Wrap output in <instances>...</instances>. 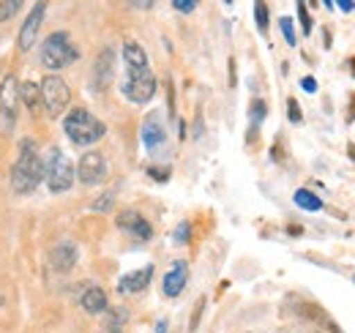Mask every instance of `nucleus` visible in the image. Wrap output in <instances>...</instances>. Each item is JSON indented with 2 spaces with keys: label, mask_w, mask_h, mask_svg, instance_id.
<instances>
[{
  "label": "nucleus",
  "mask_w": 355,
  "mask_h": 333,
  "mask_svg": "<svg viewBox=\"0 0 355 333\" xmlns=\"http://www.w3.org/2000/svg\"><path fill=\"white\" fill-rule=\"evenodd\" d=\"M173 8L180 11V14H191V11L197 8V3H194V0H173Z\"/></svg>",
  "instance_id": "31"
},
{
  "label": "nucleus",
  "mask_w": 355,
  "mask_h": 333,
  "mask_svg": "<svg viewBox=\"0 0 355 333\" xmlns=\"http://www.w3.org/2000/svg\"><path fill=\"white\" fill-rule=\"evenodd\" d=\"M139 137H142V145H145L150 153L159 151L162 145H167V131H164V126L159 123V115H148V118L142 121Z\"/></svg>",
  "instance_id": "13"
},
{
  "label": "nucleus",
  "mask_w": 355,
  "mask_h": 333,
  "mask_svg": "<svg viewBox=\"0 0 355 333\" xmlns=\"http://www.w3.org/2000/svg\"><path fill=\"white\" fill-rule=\"evenodd\" d=\"M77 259H80V251H77V246L71 241H63V244H58L55 249L49 251V265L58 273H69L77 265Z\"/></svg>",
  "instance_id": "14"
},
{
  "label": "nucleus",
  "mask_w": 355,
  "mask_h": 333,
  "mask_svg": "<svg viewBox=\"0 0 355 333\" xmlns=\"http://www.w3.org/2000/svg\"><path fill=\"white\" fill-rule=\"evenodd\" d=\"M39 87H42V104H44L46 115L60 118L71 104V87L60 74H46Z\"/></svg>",
  "instance_id": "6"
},
{
  "label": "nucleus",
  "mask_w": 355,
  "mask_h": 333,
  "mask_svg": "<svg viewBox=\"0 0 355 333\" xmlns=\"http://www.w3.org/2000/svg\"><path fill=\"white\" fill-rule=\"evenodd\" d=\"M63 131H66V137H69L74 145H93V142H98V139L107 134V126L101 123L90 110L77 107V110H71V112L66 115Z\"/></svg>",
  "instance_id": "2"
},
{
  "label": "nucleus",
  "mask_w": 355,
  "mask_h": 333,
  "mask_svg": "<svg viewBox=\"0 0 355 333\" xmlns=\"http://www.w3.org/2000/svg\"><path fill=\"white\" fill-rule=\"evenodd\" d=\"M268 115V104L263 99H252V104H249V123H252V131H257L260 123L266 121Z\"/></svg>",
  "instance_id": "20"
},
{
  "label": "nucleus",
  "mask_w": 355,
  "mask_h": 333,
  "mask_svg": "<svg viewBox=\"0 0 355 333\" xmlns=\"http://www.w3.org/2000/svg\"><path fill=\"white\" fill-rule=\"evenodd\" d=\"M293 200H295V205L301 210H309V213H317V210H322V200L309 191V189H298L295 194H293Z\"/></svg>",
  "instance_id": "19"
},
{
  "label": "nucleus",
  "mask_w": 355,
  "mask_h": 333,
  "mask_svg": "<svg viewBox=\"0 0 355 333\" xmlns=\"http://www.w3.org/2000/svg\"><path fill=\"white\" fill-rule=\"evenodd\" d=\"M44 11H46V3H36L33 11L28 14V19L22 22L19 36H17L19 52H31V49H33V42H36V36H39V28H42V22H44Z\"/></svg>",
  "instance_id": "10"
},
{
  "label": "nucleus",
  "mask_w": 355,
  "mask_h": 333,
  "mask_svg": "<svg viewBox=\"0 0 355 333\" xmlns=\"http://www.w3.org/2000/svg\"><path fill=\"white\" fill-rule=\"evenodd\" d=\"M156 74L148 69H126V77L121 80V93L132 101V104H148L156 96Z\"/></svg>",
  "instance_id": "5"
},
{
  "label": "nucleus",
  "mask_w": 355,
  "mask_h": 333,
  "mask_svg": "<svg viewBox=\"0 0 355 333\" xmlns=\"http://www.w3.org/2000/svg\"><path fill=\"white\" fill-rule=\"evenodd\" d=\"M202 311H205V298H200V303H197V309H194V314H191L189 331H197V325H200V320H202Z\"/></svg>",
  "instance_id": "30"
},
{
  "label": "nucleus",
  "mask_w": 355,
  "mask_h": 333,
  "mask_svg": "<svg viewBox=\"0 0 355 333\" xmlns=\"http://www.w3.org/2000/svg\"><path fill=\"white\" fill-rule=\"evenodd\" d=\"M101 333H123V331H110V328H107V331H101Z\"/></svg>",
  "instance_id": "36"
},
{
  "label": "nucleus",
  "mask_w": 355,
  "mask_h": 333,
  "mask_svg": "<svg viewBox=\"0 0 355 333\" xmlns=\"http://www.w3.org/2000/svg\"><path fill=\"white\" fill-rule=\"evenodd\" d=\"M287 118H290V123H301V121H304L301 107H298V101H295V99H287Z\"/></svg>",
  "instance_id": "28"
},
{
  "label": "nucleus",
  "mask_w": 355,
  "mask_h": 333,
  "mask_svg": "<svg viewBox=\"0 0 355 333\" xmlns=\"http://www.w3.org/2000/svg\"><path fill=\"white\" fill-rule=\"evenodd\" d=\"M115 80V52L112 49H104L96 63H93V87L96 90H107Z\"/></svg>",
  "instance_id": "11"
},
{
  "label": "nucleus",
  "mask_w": 355,
  "mask_h": 333,
  "mask_svg": "<svg viewBox=\"0 0 355 333\" xmlns=\"http://www.w3.org/2000/svg\"><path fill=\"white\" fill-rule=\"evenodd\" d=\"M80 306L88 311V314H104L110 309V298L101 287H88L80 298Z\"/></svg>",
  "instance_id": "16"
},
{
  "label": "nucleus",
  "mask_w": 355,
  "mask_h": 333,
  "mask_svg": "<svg viewBox=\"0 0 355 333\" xmlns=\"http://www.w3.org/2000/svg\"><path fill=\"white\" fill-rule=\"evenodd\" d=\"M74 169H77V178H80L85 186H98V183H104L107 175H110V162L104 159V153L88 151V153L77 162Z\"/></svg>",
  "instance_id": "8"
},
{
  "label": "nucleus",
  "mask_w": 355,
  "mask_h": 333,
  "mask_svg": "<svg viewBox=\"0 0 355 333\" xmlns=\"http://www.w3.org/2000/svg\"><path fill=\"white\" fill-rule=\"evenodd\" d=\"M17 107H19V83L8 71L0 83V126L3 131H11L17 123Z\"/></svg>",
  "instance_id": "7"
},
{
  "label": "nucleus",
  "mask_w": 355,
  "mask_h": 333,
  "mask_svg": "<svg viewBox=\"0 0 355 333\" xmlns=\"http://www.w3.org/2000/svg\"><path fill=\"white\" fill-rule=\"evenodd\" d=\"M279 28H282V33H284V42L290 44V46H295V44H298V36H295V25H293V19H290V17H282V19H279Z\"/></svg>",
  "instance_id": "24"
},
{
  "label": "nucleus",
  "mask_w": 355,
  "mask_h": 333,
  "mask_svg": "<svg viewBox=\"0 0 355 333\" xmlns=\"http://www.w3.org/2000/svg\"><path fill=\"white\" fill-rule=\"evenodd\" d=\"M129 320L126 309H107V328L110 331H121V325Z\"/></svg>",
  "instance_id": "21"
},
{
  "label": "nucleus",
  "mask_w": 355,
  "mask_h": 333,
  "mask_svg": "<svg viewBox=\"0 0 355 333\" xmlns=\"http://www.w3.org/2000/svg\"><path fill=\"white\" fill-rule=\"evenodd\" d=\"M191 241V224L189 221H180L175 227V232H173V244L175 246H183V244H189Z\"/></svg>",
  "instance_id": "23"
},
{
  "label": "nucleus",
  "mask_w": 355,
  "mask_h": 333,
  "mask_svg": "<svg viewBox=\"0 0 355 333\" xmlns=\"http://www.w3.org/2000/svg\"><path fill=\"white\" fill-rule=\"evenodd\" d=\"M44 159V180L49 186L52 194H63L74 186V178H77V169L71 164V159L60 151V148H49Z\"/></svg>",
  "instance_id": "4"
},
{
  "label": "nucleus",
  "mask_w": 355,
  "mask_h": 333,
  "mask_svg": "<svg viewBox=\"0 0 355 333\" xmlns=\"http://www.w3.org/2000/svg\"><path fill=\"white\" fill-rule=\"evenodd\" d=\"M167 328H170V323H167V320H159L156 328H153V333H167Z\"/></svg>",
  "instance_id": "34"
},
{
  "label": "nucleus",
  "mask_w": 355,
  "mask_h": 333,
  "mask_svg": "<svg viewBox=\"0 0 355 333\" xmlns=\"http://www.w3.org/2000/svg\"><path fill=\"white\" fill-rule=\"evenodd\" d=\"M254 22H257V28L268 33V22H270V14H268V6L266 3H254Z\"/></svg>",
  "instance_id": "26"
},
{
  "label": "nucleus",
  "mask_w": 355,
  "mask_h": 333,
  "mask_svg": "<svg viewBox=\"0 0 355 333\" xmlns=\"http://www.w3.org/2000/svg\"><path fill=\"white\" fill-rule=\"evenodd\" d=\"M19 101L28 107L31 115H39L44 110V104H42V87L33 83V80L19 85Z\"/></svg>",
  "instance_id": "17"
},
{
  "label": "nucleus",
  "mask_w": 355,
  "mask_h": 333,
  "mask_svg": "<svg viewBox=\"0 0 355 333\" xmlns=\"http://www.w3.org/2000/svg\"><path fill=\"white\" fill-rule=\"evenodd\" d=\"M148 175H150L153 180H159V183H167V180H170V166H150Z\"/></svg>",
  "instance_id": "29"
},
{
  "label": "nucleus",
  "mask_w": 355,
  "mask_h": 333,
  "mask_svg": "<svg viewBox=\"0 0 355 333\" xmlns=\"http://www.w3.org/2000/svg\"><path fill=\"white\" fill-rule=\"evenodd\" d=\"M42 180H44V159L36 148V139L25 137L19 142L17 162L11 166V189L17 194H31V191L39 189Z\"/></svg>",
  "instance_id": "1"
},
{
  "label": "nucleus",
  "mask_w": 355,
  "mask_h": 333,
  "mask_svg": "<svg viewBox=\"0 0 355 333\" xmlns=\"http://www.w3.org/2000/svg\"><path fill=\"white\" fill-rule=\"evenodd\" d=\"M77 58H80V49L71 44L69 33H63V31L52 33V36L42 44V49H39V60H42V66L49 69L52 74H58V71L69 69Z\"/></svg>",
  "instance_id": "3"
},
{
  "label": "nucleus",
  "mask_w": 355,
  "mask_h": 333,
  "mask_svg": "<svg viewBox=\"0 0 355 333\" xmlns=\"http://www.w3.org/2000/svg\"><path fill=\"white\" fill-rule=\"evenodd\" d=\"M295 8H298V22H301V28H304V36H309V33H311V14H309V6H306V3H298Z\"/></svg>",
  "instance_id": "27"
},
{
  "label": "nucleus",
  "mask_w": 355,
  "mask_h": 333,
  "mask_svg": "<svg viewBox=\"0 0 355 333\" xmlns=\"http://www.w3.org/2000/svg\"><path fill=\"white\" fill-rule=\"evenodd\" d=\"M150 279H153V265H145V268H139V271H132V273L121 276L118 292H121V295H134V292L148 290Z\"/></svg>",
  "instance_id": "15"
},
{
  "label": "nucleus",
  "mask_w": 355,
  "mask_h": 333,
  "mask_svg": "<svg viewBox=\"0 0 355 333\" xmlns=\"http://www.w3.org/2000/svg\"><path fill=\"white\" fill-rule=\"evenodd\" d=\"M301 87H304L306 93H317V83H314V77H304V80H301Z\"/></svg>",
  "instance_id": "32"
},
{
  "label": "nucleus",
  "mask_w": 355,
  "mask_h": 333,
  "mask_svg": "<svg viewBox=\"0 0 355 333\" xmlns=\"http://www.w3.org/2000/svg\"><path fill=\"white\" fill-rule=\"evenodd\" d=\"M350 156H353V159H355V148H353V145H350Z\"/></svg>",
  "instance_id": "35"
},
{
  "label": "nucleus",
  "mask_w": 355,
  "mask_h": 333,
  "mask_svg": "<svg viewBox=\"0 0 355 333\" xmlns=\"http://www.w3.org/2000/svg\"><path fill=\"white\" fill-rule=\"evenodd\" d=\"M22 8V0H0V22L11 19Z\"/></svg>",
  "instance_id": "25"
},
{
  "label": "nucleus",
  "mask_w": 355,
  "mask_h": 333,
  "mask_svg": "<svg viewBox=\"0 0 355 333\" xmlns=\"http://www.w3.org/2000/svg\"><path fill=\"white\" fill-rule=\"evenodd\" d=\"M115 224H118L121 232L132 235V238H137V241H150V238H153V227H150V221L134 208L118 210Z\"/></svg>",
  "instance_id": "9"
},
{
  "label": "nucleus",
  "mask_w": 355,
  "mask_h": 333,
  "mask_svg": "<svg viewBox=\"0 0 355 333\" xmlns=\"http://www.w3.org/2000/svg\"><path fill=\"white\" fill-rule=\"evenodd\" d=\"M186 282H189V265L183 262V259H175L173 262V268L164 273V279H162V292H164V298H178L183 287H186Z\"/></svg>",
  "instance_id": "12"
},
{
  "label": "nucleus",
  "mask_w": 355,
  "mask_h": 333,
  "mask_svg": "<svg viewBox=\"0 0 355 333\" xmlns=\"http://www.w3.org/2000/svg\"><path fill=\"white\" fill-rule=\"evenodd\" d=\"M336 8H339V11H355V0H339Z\"/></svg>",
  "instance_id": "33"
},
{
  "label": "nucleus",
  "mask_w": 355,
  "mask_h": 333,
  "mask_svg": "<svg viewBox=\"0 0 355 333\" xmlns=\"http://www.w3.org/2000/svg\"><path fill=\"white\" fill-rule=\"evenodd\" d=\"M90 208L96 210V213H110V210L115 208V194H112V191H104V194H101Z\"/></svg>",
  "instance_id": "22"
},
{
  "label": "nucleus",
  "mask_w": 355,
  "mask_h": 333,
  "mask_svg": "<svg viewBox=\"0 0 355 333\" xmlns=\"http://www.w3.org/2000/svg\"><path fill=\"white\" fill-rule=\"evenodd\" d=\"M123 63H126V69H148V52L139 46L137 42H129L123 44Z\"/></svg>",
  "instance_id": "18"
}]
</instances>
